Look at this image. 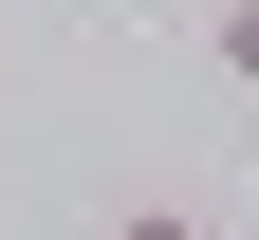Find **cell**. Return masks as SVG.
<instances>
[{"mask_svg":"<svg viewBox=\"0 0 259 240\" xmlns=\"http://www.w3.org/2000/svg\"><path fill=\"white\" fill-rule=\"evenodd\" d=\"M204 56H222L241 92H259V0H222V19H204Z\"/></svg>","mask_w":259,"mask_h":240,"instance_id":"1","label":"cell"},{"mask_svg":"<svg viewBox=\"0 0 259 240\" xmlns=\"http://www.w3.org/2000/svg\"><path fill=\"white\" fill-rule=\"evenodd\" d=\"M111 240H222V222H204V203H130Z\"/></svg>","mask_w":259,"mask_h":240,"instance_id":"2","label":"cell"}]
</instances>
